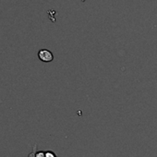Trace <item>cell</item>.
I'll list each match as a JSON object with an SVG mask.
<instances>
[{
  "instance_id": "cell-2",
  "label": "cell",
  "mask_w": 157,
  "mask_h": 157,
  "mask_svg": "<svg viewBox=\"0 0 157 157\" xmlns=\"http://www.w3.org/2000/svg\"><path fill=\"white\" fill-rule=\"evenodd\" d=\"M36 151H37V145H36V144H34V145L33 146V151L29 153L28 157H35V153H36Z\"/></svg>"
},
{
  "instance_id": "cell-1",
  "label": "cell",
  "mask_w": 157,
  "mask_h": 157,
  "mask_svg": "<svg viewBox=\"0 0 157 157\" xmlns=\"http://www.w3.org/2000/svg\"><path fill=\"white\" fill-rule=\"evenodd\" d=\"M38 57L41 61L48 63L54 60V55L51 51L47 50V49H41L38 52Z\"/></svg>"
},
{
  "instance_id": "cell-4",
  "label": "cell",
  "mask_w": 157,
  "mask_h": 157,
  "mask_svg": "<svg viewBox=\"0 0 157 157\" xmlns=\"http://www.w3.org/2000/svg\"><path fill=\"white\" fill-rule=\"evenodd\" d=\"M45 157H56V155L54 151H45Z\"/></svg>"
},
{
  "instance_id": "cell-3",
  "label": "cell",
  "mask_w": 157,
  "mask_h": 157,
  "mask_svg": "<svg viewBox=\"0 0 157 157\" xmlns=\"http://www.w3.org/2000/svg\"><path fill=\"white\" fill-rule=\"evenodd\" d=\"M35 157H45V151H37L35 153Z\"/></svg>"
}]
</instances>
